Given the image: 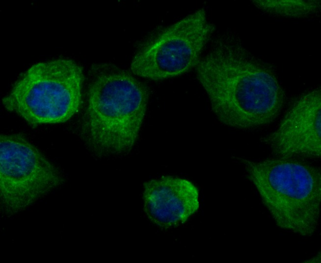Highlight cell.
Instances as JSON below:
<instances>
[{
	"instance_id": "obj_3",
	"label": "cell",
	"mask_w": 321,
	"mask_h": 263,
	"mask_svg": "<svg viewBox=\"0 0 321 263\" xmlns=\"http://www.w3.org/2000/svg\"><path fill=\"white\" fill-rule=\"evenodd\" d=\"M238 158L278 226L303 236L315 233L321 202L318 168L294 158Z\"/></svg>"
},
{
	"instance_id": "obj_4",
	"label": "cell",
	"mask_w": 321,
	"mask_h": 263,
	"mask_svg": "<svg viewBox=\"0 0 321 263\" xmlns=\"http://www.w3.org/2000/svg\"><path fill=\"white\" fill-rule=\"evenodd\" d=\"M83 81L81 67L72 59L37 63L21 75L2 103L33 126L64 122L80 106Z\"/></svg>"
},
{
	"instance_id": "obj_5",
	"label": "cell",
	"mask_w": 321,
	"mask_h": 263,
	"mask_svg": "<svg viewBox=\"0 0 321 263\" xmlns=\"http://www.w3.org/2000/svg\"><path fill=\"white\" fill-rule=\"evenodd\" d=\"M214 30L204 9L160 28L139 45L131 64L136 76L158 80L196 67Z\"/></svg>"
},
{
	"instance_id": "obj_2",
	"label": "cell",
	"mask_w": 321,
	"mask_h": 263,
	"mask_svg": "<svg viewBox=\"0 0 321 263\" xmlns=\"http://www.w3.org/2000/svg\"><path fill=\"white\" fill-rule=\"evenodd\" d=\"M82 124L83 136L99 154L129 151L137 140L149 99L146 86L110 63L90 70Z\"/></svg>"
},
{
	"instance_id": "obj_8",
	"label": "cell",
	"mask_w": 321,
	"mask_h": 263,
	"mask_svg": "<svg viewBox=\"0 0 321 263\" xmlns=\"http://www.w3.org/2000/svg\"><path fill=\"white\" fill-rule=\"evenodd\" d=\"M143 187L144 211L162 229L185 223L199 208L198 189L188 180L163 176L145 182Z\"/></svg>"
},
{
	"instance_id": "obj_7",
	"label": "cell",
	"mask_w": 321,
	"mask_h": 263,
	"mask_svg": "<svg viewBox=\"0 0 321 263\" xmlns=\"http://www.w3.org/2000/svg\"><path fill=\"white\" fill-rule=\"evenodd\" d=\"M321 89L299 97L278 128L261 140L280 157L321 156Z\"/></svg>"
},
{
	"instance_id": "obj_10",
	"label": "cell",
	"mask_w": 321,
	"mask_h": 263,
	"mask_svg": "<svg viewBox=\"0 0 321 263\" xmlns=\"http://www.w3.org/2000/svg\"><path fill=\"white\" fill-rule=\"evenodd\" d=\"M318 259H321V256L320 255L319 256V257H318V256H317V257H315L311 259L310 260H309L308 261V262H310V263L317 262H317H319L318 261H319L320 263L321 262H320L321 260L320 259L318 260Z\"/></svg>"
},
{
	"instance_id": "obj_6",
	"label": "cell",
	"mask_w": 321,
	"mask_h": 263,
	"mask_svg": "<svg viewBox=\"0 0 321 263\" xmlns=\"http://www.w3.org/2000/svg\"><path fill=\"white\" fill-rule=\"evenodd\" d=\"M1 210L13 215L23 210L63 182L59 169L19 134L0 135Z\"/></svg>"
},
{
	"instance_id": "obj_1",
	"label": "cell",
	"mask_w": 321,
	"mask_h": 263,
	"mask_svg": "<svg viewBox=\"0 0 321 263\" xmlns=\"http://www.w3.org/2000/svg\"><path fill=\"white\" fill-rule=\"evenodd\" d=\"M213 111L241 129L268 124L281 111L284 92L271 67L231 34L217 38L195 67Z\"/></svg>"
},
{
	"instance_id": "obj_9",
	"label": "cell",
	"mask_w": 321,
	"mask_h": 263,
	"mask_svg": "<svg viewBox=\"0 0 321 263\" xmlns=\"http://www.w3.org/2000/svg\"><path fill=\"white\" fill-rule=\"evenodd\" d=\"M253 3L267 13L291 18L307 17L318 12L321 8L320 0H253Z\"/></svg>"
}]
</instances>
